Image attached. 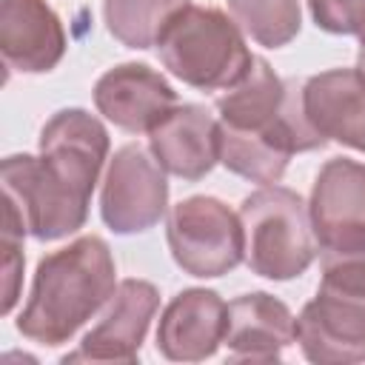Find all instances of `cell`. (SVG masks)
I'll use <instances>...</instances> for the list:
<instances>
[{"label":"cell","instance_id":"4fadbf2b","mask_svg":"<svg viewBox=\"0 0 365 365\" xmlns=\"http://www.w3.org/2000/svg\"><path fill=\"white\" fill-rule=\"evenodd\" d=\"M148 151L168 174L202 180L220 163V117L200 103L174 106L148 131Z\"/></svg>","mask_w":365,"mask_h":365},{"label":"cell","instance_id":"44dd1931","mask_svg":"<svg viewBox=\"0 0 365 365\" xmlns=\"http://www.w3.org/2000/svg\"><path fill=\"white\" fill-rule=\"evenodd\" d=\"M317 29L328 34H354L365 48V0H305Z\"/></svg>","mask_w":365,"mask_h":365},{"label":"cell","instance_id":"277c9868","mask_svg":"<svg viewBox=\"0 0 365 365\" xmlns=\"http://www.w3.org/2000/svg\"><path fill=\"white\" fill-rule=\"evenodd\" d=\"M245 237V265L265 279H294L305 274L319 251L305 200L282 185H262L240 205Z\"/></svg>","mask_w":365,"mask_h":365},{"label":"cell","instance_id":"8fae6325","mask_svg":"<svg viewBox=\"0 0 365 365\" xmlns=\"http://www.w3.org/2000/svg\"><path fill=\"white\" fill-rule=\"evenodd\" d=\"M97 111L128 134H148L174 106L171 83L145 63H120L94 83Z\"/></svg>","mask_w":365,"mask_h":365},{"label":"cell","instance_id":"7402d4cb","mask_svg":"<svg viewBox=\"0 0 365 365\" xmlns=\"http://www.w3.org/2000/svg\"><path fill=\"white\" fill-rule=\"evenodd\" d=\"M356 68L365 74V48H359V54H356Z\"/></svg>","mask_w":365,"mask_h":365},{"label":"cell","instance_id":"ba28073f","mask_svg":"<svg viewBox=\"0 0 365 365\" xmlns=\"http://www.w3.org/2000/svg\"><path fill=\"white\" fill-rule=\"evenodd\" d=\"M308 217L319 254L365 248V163L328 160L314 180Z\"/></svg>","mask_w":365,"mask_h":365},{"label":"cell","instance_id":"5b68a950","mask_svg":"<svg viewBox=\"0 0 365 365\" xmlns=\"http://www.w3.org/2000/svg\"><path fill=\"white\" fill-rule=\"evenodd\" d=\"M165 240L174 262L200 279L234 271L245 259V237L240 214L222 200L194 194L180 200L165 220Z\"/></svg>","mask_w":365,"mask_h":365},{"label":"cell","instance_id":"e0dca14e","mask_svg":"<svg viewBox=\"0 0 365 365\" xmlns=\"http://www.w3.org/2000/svg\"><path fill=\"white\" fill-rule=\"evenodd\" d=\"M291 148L282 137L268 131H240L220 123V163L259 185H274L282 180Z\"/></svg>","mask_w":365,"mask_h":365},{"label":"cell","instance_id":"7a4b0ae2","mask_svg":"<svg viewBox=\"0 0 365 365\" xmlns=\"http://www.w3.org/2000/svg\"><path fill=\"white\" fill-rule=\"evenodd\" d=\"M297 342L311 362L365 359V248L322 254V279L297 317Z\"/></svg>","mask_w":365,"mask_h":365},{"label":"cell","instance_id":"d6986e66","mask_svg":"<svg viewBox=\"0 0 365 365\" xmlns=\"http://www.w3.org/2000/svg\"><path fill=\"white\" fill-rule=\"evenodd\" d=\"M234 23L265 48L288 46L302 26L299 0H225Z\"/></svg>","mask_w":365,"mask_h":365},{"label":"cell","instance_id":"9c48e42d","mask_svg":"<svg viewBox=\"0 0 365 365\" xmlns=\"http://www.w3.org/2000/svg\"><path fill=\"white\" fill-rule=\"evenodd\" d=\"M160 308V291L145 279H123L100 322L83 336L77 351L66 354L63 362H137L140 345Z\"/></svg>","mask_w":365,"mask_h":365},{"label":"cell","instance_id":"30bf717a","mask_svg":"<svg viewBox=\"0 0 365 365\" xmlns=\"http://www.w3.org/2000/svg\"><path fill=\"white\" fill-rule=\"evenodd\" d=\"M43 163L71 188L91 197L108 160V131L86 108H60L46 120L37 140Z\"/></svg>","mask_w":365,"mask_h":365},{"label":"cell","instance_id":"2e32d148","mask_svg":"<svg viewBox=\"0 0 365 365\" xmlns=\"http://www.w3.org/2000/svg\"><path fill=\"white\" fill-rule=\"evenodd\" d=\"M302 103L311 125L325 140L365 154V74L356 66L302 80Z\"/></svg>","mask_w":365,"mask_h":365},{"label":"cell","instance_id":"52a82bcc","mask_svg":"<svg viewBox=\"0 0 365 365\" xmlns=\"http://www.w3.org/2000/svg\"><path fill=\"white\" fill-rule=\"evenodd\" d=\"M168 208L165 168L137 143L114 151L100 188V217L114 234H143L154 228Z\"/></svg>","mask_w":365,"mask_h":365},{"label":"cell","instance_id":"7c38bea8","mask_svg":"<svg viewBox=\"0 0 365 365\" xmlns=\"http://www.w3.org/2000/svg\"><path fill=\"white\" fill-rule=\"evenodd\" d=\"M228 305L211 288L180 291L157 325V351L171 362H200L217 354L225 339Z\"/></svg>","mask_w":365,"mask_h":365},{"label":"cell","instance_id":"8992f818","mask_svg":"<svg viewBox=\"0 0 365 365\" xmlns=\"http://www.w3.org/2000/svg\"><path fill=\"white\" fill-rule=\"evenodd\" d=\"M0 174L3 202L14 208L29 237L54 242L86 225L91 197L63 182L40 154H9Z\"/></svg>","mask_w":365,"mask_h":365},{"label":"cell","instance_id":"ac0fdd59","mask_svg":"<svg viewBox=\"0 0 365 365\" xmlns=\"http://www.w3.org/2000/svg\"><path fill=\"white\" fill-rule=\"evenodd\" d=\"M188 0H103L106 29L125 48L145 51L157 46L165 23Z\"/></svg>","mask_w":365,"mask_h":365},{"label":"cell","instance_id":"6da1fadb","mask_svg":"<svg viewBox=\"0 0 365 365\" xmlns=\"http://www.w3.org/2000/svg\"><path fill=\"white\" fill-rule=\"evenodd\" d=\"M117 265L106 240L88 234L37 262L17 331L37 345H63L114 294Z\"/></svg>","mask_w":365,"mask_h":365},{"label":"cell","instance_id":"9a60e30c","mask_svg":"<svg viewBox=\"0 0 365 365\" xmlns=\"http://www.w3.org/2000/svg\"><path fill=\"white\" fill-rule=\"evenodd\" d=\"M297 342V319L291 308L265 291H251L228 302V325L222 345L234 362H277Z\"/></svg>","mask_w":365,"mask_h":365},{"label":"cell","instance_id":"ffe728a7","mask_svg":"<svg viewBox=\"0 0 365 365\" xmlns=\"http://www.w3.org/2000/svg\"><path fill=\"white\" fill-rule=\"evenodd\" d=\"M23 237L26 228L20 222V217L14 214L11 205L3 202V259H0V271H3V314H11V308L20 299V285H23Z\"/></svg>","mask_w":365,"mask_h":365},{"label":"cell","instance_id":"3957f363","mask_svg":"<svg viewBox=\"0 0 365 365\" xmlns=\"http://www.w3.org/2000/svg\"><path fill=\"white\" fill-rule=\"evenodd\" d=\"M160 63L197 91H225L245 77L254 54L234 17L211 6L185 3L157 40Z\"/></svg>","mask_w":365,"mask_h":365},{"label":"cell","instance_id":"5bb4252c","mask_svg":"<svg viewBox=\"0 0 365 365\" xmlns=\"http://www.w3.org/2000/svg\"><path fill=\"white\" fill-rule=\"evenodd\" d=\"M0 51L9 71H51L66 54V31L57 11L46 0H3Z\"/></svg>","mask_w":365,"mask_h":365}]
</instances>
